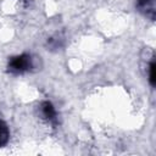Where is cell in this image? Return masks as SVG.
Returning a JSON list of instances; mask_svg holds the SVG:
<instances>
[{
  "mask_svg": "<svg viewBox=\"0 0 156 156\" xmlns=\"http://www.w3.org/2000/svg\"><path fill=\"white\" fill-rule=\"evenodd\" d=\"M30 57L28 55H21V56H16L10 61L9 68L11 72L15 73H22L24 71H27L28 68H30Z\"/></svg>",
  "mask_w": 156,
  "mask_h": 156,
  "instance_id": "1",
  "label": "cell"
},
{
  "mask_svg": "<svg viewBox=\"0 0 156 156\" xmlns=\"http://www.w3.org/2000/svg\"><path fill=\"white\" fill-rule=\"evenodd\" d=\"M41 110H43L44 116H45L48 119H50V121H55V119H56V111H55L54 106H52L49 101L43 102V105H41Z\"/></svg>",
  "mask_w": 156,
  "mask_h": 156,
  "instance_id": "2",
  "label": "cell"
},
{
  "mask_svg": "<svg viewBox=\"0 0 156 156\" xmlns=\"http://www.w3.org/2000/svg\"><path fill=\"white\" fill-rule=\"evenodd\" d=\"M9 135L10 133L7 126L2 121H0V146H4L9 141Z\"/></svg>",
  "mask_w": 156,
  "mask_h": 156,
  "instance_id": "3",
  "label": "cell"
},
{
  "mask_svg": "<svg viewBox=\"0 0 156 156\" xmlns=\"http://www.w3.org/2000/svg\"><path fill=\"white\" fill-rule=\"evenodd\" d=\"M149 80H150V84L152 87H155V62L152 61L150 63V67H149Z\"/></svg>",
  "mask_w": 156,
  "mask_h": 156,
  "instance_id": "4",
  "label": "cell"
},
{
  "mask_svg": "<svg viewBox=\"0 0 156 156\" xmlns=\"http://www.w3.org/2000/svg\"><path fill=\"white\" fill-rule=\"evenodd\" d=\"M154 0H138V5L140 7H147L149 4H152Z\"/></svg>",
  "mask_w": 156,
  "mask_h": 156,
  "instance_id": "5",
  "label": "cell"
}]
</instances>
